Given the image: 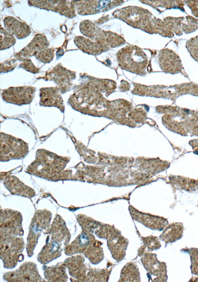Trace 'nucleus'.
<instances>
[{
	"label": "nucleus",
	"instance_id": "obj_9",
	"mask_svg": "<svg viewBox=\"0 0 198 282\" xmlns=\"http://www.w3.org/2000/svg\"><path fill=\"white\" fill-rule=\"evenodd\" d=\"M120 234L113 236L110 242H108L109 248L115 259L121 260L125 256L128 241Z\"/></svg>",
	"mask_w": 198,
	"mask_h": 282
},
{
	"label": "nucleus",
	"instance_id": "obj_14",
	"mask_svg": "<svg viewBox=\"0 0 198 282\" xmlns=\"http://www.w3.org/2000/svg\"><path fill=\"white\" fill-rule=\"evenodd\" d=\"M37 59L44 63H49L53 58L54 50L53 48H46L35 55Z\"/></svg>",
	"mask_w": 198,
	"mask_h": 282
},
{
	"label": "nucleus",
	"instance_id": "obj_10",
	"mask_svg": "<svg viewBox=\"0 0 198 282\" xmlns=\"http://www.w3.org/2000/svg\"><path fill=\"white\" fill-rule=\"evenodd\" d=\"M183 226L180 223H174L168 225L160 236V238L166 243L172 242L182 236Z\"/></svg>",
	"mask_w": 198,
	"mask_h": 282
},
{
	"label": "nucleus",
	"instance_id": "obj_8",
	"mask_svg": "<svg viewBox=\"0 0 198 282\" xmlns=\"http://www.w3.org/2000/svg\"><path fill=\"white\" fill-rule=\"evenodd\" d=\"M3 24L6 30L18 39L25 38L31 33L30 29L26 23L13 17H6L3 20Z\"/></svg>",
	"mask_w": 198,
	"mask_h": 282
},
{
	"label": "nucleus",
	"instance_id": "obj_16",
	"mask_svg": "<svg viewBox=\"0 0 198 282\" xmlns=\"http://www.w3.org/2000/svg\"><path fill=\"white\" fill-rule=\"evenodd\" d=\"M20 66L33 73H38L39 70L37 67L35 66L30 59H25V61L20 64Z\"/></svg>",
	"mask_w": 198,
	"mask_h": 282
},
{
	"label": "nucleus",
	"instance_id": "obj_2",
	"mask_svg": "<svg viewBox=\"0 0 198 282\" xmlns=\"http://www.w3.org/2000/svg\"><path fill=\"white\" fill-rule=\"evenodd\" d=\"M35 93V88L31 86L10 87L3 91L2 97L7 102L22 105L31 103Z\"/></svg>",
	"mask_w": 198,
	"mask_h": 282
},
{
	"label": "nucleus",
	"instance_id": "obj_6",
	"mask_svg": "<svg viewBox=\"0 0 198 282\" xmlns=\"http://www.w3.org/2000/svg\"><path fill=\"white\" fill-rule=\"evenodd\" d=\"M129 210L133 219L150 229L161 230L167 225V221L163 218L139 212L132 206Z\"/></svg>",
	"mask_w": 198,
	"mask_h": 282
},
{
	"label": "nucleus",
	"instance_id": "obj_3",
	"mask_svg": "<svg viewBox=\"0 0 198 282\" xmlns=\"http://www.w3.org/2000/svg\"><path fill=\"white\" fill-rule=\"evenodd\" d=\"M31 4L41 8L51 10L67 17L75 16L74 6L72 3L63 0H30Z\"/></svg>",
	"mask_w": 198,
	"mask_h": 282
},
{
	"label": "nucleus",
	"instance_id": "obj_11",
	"mask_svg": "<svg viewBox=\"0 0 198 282\" xmlns=\"http://www.w3.org/2000/svg\"><path fill=\"white\" fill-rule=\"evenodd\" d=\"M74 42L80 49L89 54H96L100 53L103 50L100 44L91 42L89 39L82 37H76Z\"/></svg>",
	"mask_w": 198,
	"mask_h": 282
},
{
	"label": "nucleus",
	"instance_id": "obj_15",
	"mask_svg": "<svg viewBox=\"0 0 198 282\" xmlns=\"http://www.w3.org/2000/svg\"><path fill=\"white\" fill-rule=\"evenodd\" d=\"M143 241L148 248L151 250L158 249L161 245L157 237L149 236L143 237Z\"/></svg>",
	"mask_w": 198,
	"mask_h": 282
},
{
	"label": "nucleus",
	"instance_id": "obj_18",
	"mask_svg": "<svg viewBox=\"0 0 198 282\" xmlns=\"http://www.w3.org/2000/svg\"><path fill=\"white\" fill-rule=\"evenodd\" d=\"M197 42L196 45L193 46L192 52L195 58L198 61V42Z\"/></svg>",
	"mask_w": 198,
	"mask_h": 282
},
{
	"label": "nucleus",
	"instance_id": "obj_13",
	"mask_svg": "<svg viewBox=\"0 0 198 282\" xmlns=\"http://www.w3.org/2000/svg\"><path fill=\"white\" fill-rule=\"evenodd\" d=\"M16 40L12 34L0 27V50H5L13 46Z\"/></svg>",
	"mask_w": 198,
	"mask_h": 282
},
{
	"label": "nucleus",
	"instance_id": "obj_1",
	"mask_svg": "<svg viewBox=\"0 0 198 282\" xmlns=\"http://www.w3.org/2000/svg\"><path fill=\"white\" fill-rule=\"evenodd\" d=\"M28 153V144L23 140L1 133L0 160L7 161L24 158Z\"/></svg>",
	"mask_w": 198,
	"mask_h": 282
},
{
	"label": "nucleus",
	"instance_id": "obj_17",
	"mask_svg": "<svg viewBox=\"0 0 198 282\" xmlns=\"http://www.w3.org/2000/svg\"><path fill=\"white\" fill-rule=\"evenodd\" d=\"M11 61L5 62L3 63V65H1V72L3 70V72H7L14 69L15 65H12L10 63Z\"/></svg>",
	"mask_w": 198,
	"mask_h": 282
},
{
	"label": "nucleus",
	"instance_id": "obj_5",
	"mask_svg": "<svg viewBox=\"0 0 198 282\" xmlns=\"http://www.w3.org/2000/svg\"><path fill=\"white\" fill-rule=\"evenodd\" d=\"M49 43L44 35H36L31 42L20 51L17 53L15 56L20 59L35 55L42 50L47 48Z\"/></svg>",
	"mask_w": 198,
	"mask_h": 282
},
{
	"label": "nucleus",
	"instance_id": "obj_4",
	"mask_svg": "<svg viewBox=\"0 0 198 282\" xmlns=\"http://www.w3.org/2000/svg\"><path fill=\"white\" fill-rule=\"evenodd\" d=\"M58 87L42 88L40 90V104L46 106H55L63 112L64 106Z\"/></svg>",
	"mask_w": 198,
	"mask_h": 282
},
{
	"label": "nucleus",
	"instance_id": "obj_7",
	"mask_svg": "<svg viewBox=\"0 0 198 282\" xmlns=\"http://www.w3.org/2000/svg\"><path fill=\"white\" fill-rule=\"evenodd\" d=\"M145 268L151 275L159 277L158 281H166L167 280L166 265L164 263L159 262L156 255L147 253L142 258Z\"/></svg>",
	"mask_w": 198,
	"mask_h": 282
},
{
	"label": "nucleus",
	"instance_id": "obj_12",
	"mask_svg": "<svg viewBox=\"0 0 198 282\" xmlns=\"http://www.w3.org/2000/svg\"><path fill=\"white\" fill-rule=\"evenodd\" d=\"M119 281H140L138 269L132 263H127L123 267Z\"/></svg>",
	"mask_w": 198,
	"mask_h": 282
}]
</instances>
